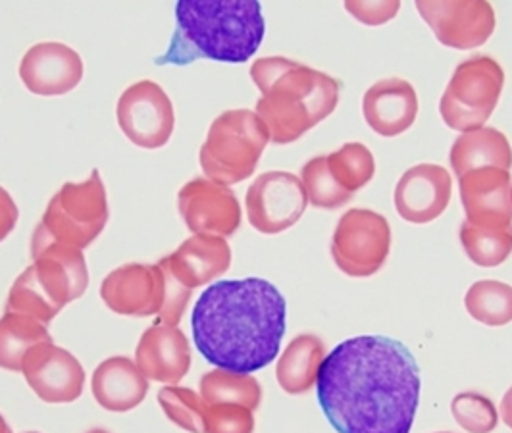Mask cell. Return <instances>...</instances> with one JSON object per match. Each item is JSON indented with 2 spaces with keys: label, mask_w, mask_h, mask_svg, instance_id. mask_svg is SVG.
Segmentation results:
<instances>
[{
  "label": "cell",
  "mask_w": 512,
  "mask_h": 433,
  "mask_svg": "<svg viewBox=\"0 0 512 433\" xmlns=\"http://www.w3.org/2000/svg\"><path fill=\"white\" fill-rule=\"evenodd\" d=\"M420 389L412 353L384 335L339 343L316 382L318 403L337 433H410Z\"/></svg>",
  "instance_id": "1"
},
{
  "label": "cell",
  "mask_w": 512,
  "mask_h": 433,
  "mask_svg": "<svg viewBox=\"0 0 512 433\" xmlns=\"http://www.w3.org/2000/svg\"><path fill=\"white\" fill-rule=\"evenodd\" d=\"M287 322L282 291L262 278L222 280L203 291L191 316L193 341L216 368L251 374L280 355Z\"/></svg>",
  "instance_id": "2"
},
{
  "label": "cell",
  "mask_w": 512,
  "mask_h": 433,
  "mask_svg": "<svg viewBox=\"0 0 512 433\" xmlns=\"http://www.w3.org/2000/svg\"><path fill=\"white\" fill-rule=\"evenodd\" d=\"M264 33L262 6L255 0H181L174 37L156 64L187 66L197 58L243 64L260 49Z\"/></svg>",
  "instance_id": "3"
},
{
  "label": "cell",
  "mask_w": 512,
  "mask_h": 433,
  "mask_svg": "<svg viewBox=\"0 0 512 433\" xmlns=\"http://www.w3.org/2000/svg\"><path fill=\"white\" fill-rule=\"evenodd\" d=\"M251 79L262 95L256 116L276 145L301 139L339 102V83L332 76L285 56L258 58L251 66Z\"/></svg>",
  "instance_id": "4"
},
{
  "label": "cell",
  "mask_w": 512,
  "mask_h": 433,
  "mask_svg": "<svg viewBox=\"0 0 512 433\" xmlns=\"http://www.w3.org/2000/svg\"><path fill=\"white\" fill-rule=\"evenodd\" d=\"M33 264L16 278L8 291L6 312L27 314L49 326L64 306L85 295L89 268L83 251L52 243L35 253Z\"/></svg>",
  "instance_id": "5"
},
{
  "label": "cell",
  "mask_w": 512,
  "mask_h": 433,
  "mask_svg": "<svg viewBox=\"0 0 512 433\" xmlns=\"http://www.w3.org/2000/svg\"><path fill=\"white\" fill-rule=\"evenodd\" d=\"M108 195L99 170L81 183H64L33 231L31 255L52 243L87 249L108 224Z\"/></svg>",
  "instance_id": "6"
},
{
  "label": "cell",
  "mask_w": 512,
  "mask_h": 433,
  "mask_svg": "<svg viewBox=\"0 0 512 433\" xmlns=\"http://www.w3.org/2000/svg\"><path fill=\"white\" fill-rule=\"evenodd\" d=\"M270 143V133L253 110L222 112L208 129L199 153L206 179L235 185L255 174L260 156Z\"/></svg>",
  "instance_id": "7"
},
{
  "label": "cell",
  "mask_w": 512,
  "mask_h": 433,
  "mask_svg": "<svg viewBox=\"0 0 512 433\" xmlns=\"http://www.w3.org/2000/svg\"><path fill=\"white\" fill-rule=\"evenodd\" d=\"M503 87L505 72L491 56L462 60L445 87L439 114L449 128L462 133L484 128L499 104Z\"/></svg>",
  "instance_id": "8"
},
{
  "label": "cell",
  "mask_w": 512,
  "mask_h": 433,
  "mask_svg": "<svg viewBox=\"0 0 512 433\" xmlns=\"http://www.w3.org/2000/svg\"><path fill=\"white\" fill-rule=\"evenodd\" d=\"M391 251V228L382 214L368 208L345 212L332 235L335 266L351 278H370L382 270Z\"/></svg>",
  "instance_id": "9"
},
{
  "label": "cell",
  "mask_w": 512,
  "mask_h": 433,
  "mask_svg": "<svg viewBox=\"0 0 512 433\" xmlns=\"http://www.w3.org/2000/svg\"><path fill=\"white\" fill-rule=\"evenodd\" d=\"M118 126L141 149H162L172 139L176 114L166 91L151 79L129 85L116 106Z\"/></svg>",
  "instance_id": "10"
},
{
  "label": "cell",
  "mask_w": 512,
  "mask_h": 433,
  "mask_svg": "<svg viewBox=\"0 0 512 433\" xmlns=\"http://www.w3.org/2000/svg\"><path fill=\"white\" fill-rule=\"evenodd\" d=\"M307 204L301 178L280 170L260 174L245 195L249 224L264 235H278L293 228L305 214Z\"/></svg>",
  "instance_id": "11"
},
{
  "label": "cell",
  "mask_w": 512,
  "mask_h": 433,
  "mask_svg": "<svg viewBox=\"0 0 512 433\" xmlns=\"http://www.w3.org/2000/svg\"><path fill=\"white\" fill-rule=\"evenodd\" d=\"M420 18L432 27L437 41L449 49L470 51L489 41L495 31V10L489 2H414Z\"/></svg>",
  "instance_id": "12"
},
{
  "label": "cell",
  "mask_w": 512,
  "mask_h": 433,
  "mask_svg": "<svg viewBox=\"0 0 512 433\" xmlns=\"http://www.w3.org/2000/svg\"><path fill=\"white\" fill-rule=\"evenodd\" d=\"M166 289V274L158 264H126L104 278L101 299L114 314L149 318L162 314Z\"/></svg>",
  "instance_id": "13"
},
{
  "label": "cell",
  "mask_w": 512,
  "mask_h": 433,
  "mask_svg": "<svg viewBox=\"0 0 512 433\" xmlns=\"http://www.w3.org/2000/svg\"><path fill=\"white\" fill-rule=\"evenodd\" d=\"M181 220L195 235L231 237L241 226V204L230 187L210 179L187 181L178 193Z\"/></svg>",
  "instance_id": "14"
},
{
  "label": "cell",
  "mask_w": 512,
  "mask_h": 433,
  "mask_svg": "<svg viewBox=\"0 0 512 433\" xmlns=\"http://www.w3.org/2000/svg\"><path fill=\"white\" fill-rule=\"evenodd\" d=\"M22 374L31 391L49 405L74 403L85 387V370L81 362L52 341L29 349L22 362Z\"/></svg>",
  "instance_id": "15"
},
{
  "label": "cell",
  "mask_w": 512,
  "mask_h": 433,
  "mask_svg": "<svg viewBox=\"0 0 512 433\" xmlns=\"http://www.w3.org/2000/svg\"><path fill=\"white\" fill-rule=\"evenodd\" d=\"M453 179L437 164H418L407 170L395 185V208L410 224H430L451 203Z\"/></svg>",
  "instance_id": "16"
},
{
  "label": "cell",
  "mask_w": 512,
  "mask_h": 433,
  "mask_svg": "<svg viewBox=\"0 0 512 433\" xmlns=\"http://www.w3.org/2000/svg\"><path fill=\"white\" fill-rule=\"evenodd\" d=\"M20 77L27 91L39 97H60L83 79V60L64 43H39L24 54Z\"/></svg>",
  "instance_id": "17"
},
{
  "label": "cell",
  "mask_w": 512,
  "mask_h": 433,
  "mask_svg": "<svg viewBox=\"0 0 512 433\" xmlns=\"http://www.w3.org/2000/svg\"><path fill=\"white\" fill-rule=\"evenodd\" d=\"M466 222L480 228L512 226L511 172L499 168L472 170L459 178Z\"/></svg>",
  "instance_id": "18"
},
{
  "label": "cell",
  "mask_w": 512,
  "mask_h": 433,
  "mask_svg": "<svg viewBox=\"0 0 512 433\" xmlns=\"http://www.w3.org/2000/svg\"><path fill=\"white\" fill-rule=\"evenodd\" d=\"M135 364L149 382L178 385L191 368V345L178 326L156 322L141 335Z\"/></svg>",
  "instance_id": "19"
},
{
  "label": "cell",
  "mask_w": 512,
  "mask_h": 433,
  "mask_svg": "<svg viewBox=\"0 0 512 433\" xmlns=\"http://www.w3.org/2000/svg\"><path fill=\"white\" fill-rule=\"evenodd\" d=\"M189 291L208 285L224 276L231 266L230 243L224 237L193 235L185 239L172 255L158 262Z\"/></svg>",
  "instance_id": "20"
},
{
  "label": "cell",
  "mask_w": 512,
  "mask_h": 433,
  "mask_svg": "<svg viewBox=\"0 0 512 433\" xmlns=\"http://www.w3.org/2000/svg\"><path fill=\"white\" fill-rule=\"evenodd\" d=\"M362 114L366 124L378 135L397 137L405 133L418 116L416 91L407 79H382L364 93Z\"/></svg>",
  "instance_id": "21"
},
{
  "label": "cell",
  "mask_w": 512,
  "mask_h": 433,
  "mask_svg": "<svg viewBox=\"0 0 512 433\" xmlns=\"http://www.w3.org/2000/svg\"><path fill=\"white\" fill-rule=\"evenodd\" d=\"M91 391L99 407L110 412H129L139 407L147 393L149 380L128 357H110L103 360L93 372Z\"/></svg>",
  "instance_id": "22"
},
{
  "label": "cell",
  "mask_w": 512,
  "mask_h": 433,
  "mask_svg": "<svg viewBox=\"0 0 512 433\" xmlns=\"http://www.w3.org/2000/svg\"><path fill=\"white\" fill-rule=\"evenodd\" d=\"M451 168L457 178L480 168H499L511 172L512 147L505 133L493 128L461 133L451 147Z\"/></svg>",
  "instance_id": "23"
},
{
  "label": "cell",
  "mask_w": 512,
  "mask_h": 433,
  "mask_svg": "<svg viewBox=\"0 0 512 433\" xmlns=\"http://www.w3.org/2000/svg\"><path fill=\"white\" fill-rule=\"evenodd\" d=\"M326 360V345L314 333H301L283 349L276 364V380L285 393L303 395L316 387Z\"/></svg>",
  "instance_id": "24"
},
{
  "label": "cell",
  "mask_w": 512,
  "mask_h": 433,
  "mask_svg": "<svg viewBox=\"0 0 512 433\" xmlns=\"http://www.w3.org/2000/svg\"><path fill=\"white\" fill-rule=\"evenodd\" d=\"M47 341H52V337L45 324L27 314L4 312L0 318V368L22 372L29 349Z\"/></svg>",
  "instance_id": "25"
},
{
  "label": "cell",
  "mask_w": 512,
  "mask_h": 433,
  "mask_svg": "<svg viewBox=\"0 0 512 433\" xmlns=\"http://www.w3.org/2000/svg\"><path fill=\"white\" fill-rule=\"evenodd\" d=\"M199 395L206 405H243L255 412L262 403V387L253 374L210 370L199 382Z\"/></svg>",
  "instance_id": "26"
},
{
  "label": "cell",
  "mask_w": 512,
  "mask_h": 433,
  "mask_svg": "<svg viewBox=\"0 0 512 433\" xmlns=\"http://www.w3.org/2000/svg\"><path fill=\"white\" fill-rule=\"evenodd\" d=\"M464 306L484 326H507L512 322V285L495 280L476 281L464 295Z\"/></svg>",
  "instance_id": "27"
},
{
  "label": "cell",
  "mask_w": 512,
  "mask_h": 433,
  "mask_svg": "<svg viewBox=\"0 0 512 433\" xmlns=\"http://www.w3.org/2000/svg\"><path fill=\"white\" fill-rule=\"evenodd\" d=\"M459 235L464 253L480 268L501 266L511 256L512 226L480 228L464 220Z\"/></svg>",
  "instance_id": "28"
},
{
  "label": "cell",
  "mask_w": 512,
  "mask_h": 433,
  "mask_svg": "<svg viewBox=\"0 0 512 433\" xmlns=\"http://www.w3.org/2000/svg\"><path fill=\"white\" fill-rule=\"evenodd\" d=\"M326 160L333 179L351 195L366 187L376 174L374 154L362 143H347L326 156Z\"/></svg>",
  "instance_id": "29"
},
{
  "label": "cell",
  "mask_w": 512,
  "mask_h": 433,
  "mask_svg": "<svg viewBox=\"0 0 512 433\" xmlns=\"http://www.w3.org/2000/svg\"><path fill=\"white\" fill-rule=\"evenodd\" d=\"M158 403L170 422L189 433H205L206 403L189 387L166 385L158 391Z\"/></svg>",
  "instance_id": "30"
},
{
  "label": "cell",
  "mask_w": 512,
  "mask_h": 433,
  "mask_svg": "<svg viewBox=\"0 0 512 433\" xmlns=\"http://www.w3.org/2000/svg\"><path fill=\"white\" fill-rule=\"evenodd\" d=\"M301 181L307 191L308 203L322 210H335L353 199L339 183L333 179L326 156H316L308 160L301 170Z\"/></svg>",
  "instance_id": "31"
},
{
  "label": "cell",
  "mask_w": 512,
  "mask_h": 433,
  "mask_svg": "<svg viewBox=\"0 0 512 433\" xmlns=\"http://www.w3.org/2000/svg\"><path fill=\"white\" fill-rule=\"evenodd\" d=\"M451 412L464 432L491 433L499 424V414L491 399L476 391L459 393L451 403Z\"/></svg>",
  "instance_id": "32"
},
{
  "label": "cell",
  "mask_w": 512,
  "mask_h": 433,
  "mask_svg": "<svg viewBox=\"0 0 512 433\" xmlns=\"http://www.w3.org/2000/svg\"><path fill=\"white\" fill-rule=\"evenodd\" d=\"M255 412L243 405H206L205 433H253Z\"/></svg>",
  "instance_id": "33"
},
{
  "label": "cell",
  "mask_w": 512,
  "mask_h": 433,
  "mask_svg": "<svg viewBox=\"0 0 512 433\" xmlns=\"http://www.w3.org/2000/svg\"><path fill=\"white\" fill-rule=\"evenodd\" d=\"M401 2H345V10L366 26H382L393 20Z\"/></svg>",
  "instance_id": "34"
},
{
  "label": "cell",
  "mask_w": 512,
  "mask_h": 433,
  "mask_svg": "<svg viewBox=\"0 0 512 433\" xmlns=\"http://www.w3.org/2000/svg\"><path fill=\"white\" fill-rule=\"evenodd\" d=\"M18 218V204L14 203L12 195L4 187H0V243L18 226Z\"/></svg>",
  "instance_id": "35"
},
{
  "label": "cell",
  "mask_w": 512,
  "mask_h": 433,
  "mask_svg": "<svg viewBox=\"0 0 512 433\" xmlns=\"http://www.w3.org/2000/svg\"><path fill=\"white\" fill-rule=\"evenodd\" d=\"M501 420L512 430V387L505 393L501 401Z\"/></svg>",
  "instance_id": "36"
},
{
  "label": "cell",
  "mask_w": 512,
  "mask_h": 433,
  "mask_svg": "<svg viewBox=\"0 0 512 433\" xmlns=\"http://www.w3.org/2000/svg\"><path fill=\"white\" fill-rule=\"evenodd\" d=\"M0 433H14L12 432V428H10V424L6 422V418L0 414Z\"/></svg>",
  "instance_id": "37"
},
{
  "label": "cell",
  "mask_w": 512,
  "mask_h": 433,
  "mask_svg": "<svg viewBox=\"0 0 512 433\" xmlns=\"http://www.w3.org/2000/svg\"><path fill=\"white\" fill-rule=\"evenodd\" d=\"M87 433H110V432H106V430H91V432H87Z\"/></svg>",
  "instance_id": "38"
},
{
  "label": "cell",
  "mask_w": 512,
  "mask_h": 433,
  "mask_svg": "<svg viewBox=\"0 0 512 433\" xmlns=\"http://www.w3.org/2000/svg\"><path fill=\"white\" fill-rule=\"evenodd\" d=\"M26 433H39V432H26Z\"/></svg>",
  "instance_id": "39"
},
{
  "label": "cell",
  "mask_w": 512,
  "mask_h": 433,
  "mask_svg": "<svg viewBox=\"0 0 512 433\" xmlns=\"http://www.w3.org/2000/svg\"><path fill=\"white\" fill-rule=\"evenodd\" d=\"M439 433H449V432H439Z\"/></svg>",
  "instance_id": "40"
},
{
  "label": "cell",
  "mask_w": 512,
  "mask_h": 433,
  "mask_svg": "<svg viewBox=\"0 0 512 433\" xmlns=\"http://www.w3.org/2000/svg\"><path fill=\"white\" fill-rule=\"evenodd\" d=\"M511 199H512V191H511Z\"/></svg>",
  "instance_id": "41"
}]
</instances>
